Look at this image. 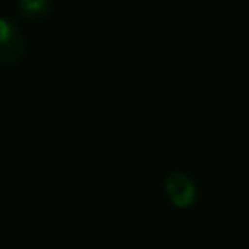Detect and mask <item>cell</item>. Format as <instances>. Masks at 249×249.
Returning a JSON list of instances; mask_svg holds the SVG:
<instances>
[{"label":"cell","instance_id":"6da1fadb","mask_svg":"<svg viewBox=\"0 0 249 249\" xmlns=\"http://www.w3.org/2000/svg\"><path fill=\"white\" fill-rule=\"evenodd\" d=\"M25 53V39L14 19L0 14V62L14 64Z\"/></svg>","mask_w":249,"mask_h":249},{"label":"cell","instance_id":"7a4b0ae2","mask_svg":"<svg viewBox=\"0 0 249 249\" xmlns=\"http://www.w3.org/2000/svg\"><path fill=\"white\" fill-rule=\"evenodd\" d=\"M163 187L177 206H189L196 198V185L185 171H169L163 179Z\"/></svg>","mask_w":249,"mask_h":249},{"label":"cell","instance_id":"3957f363","mask_svg":"<svg viewBox=\"0 0 249 249\" xmlns=\"http://www.w3.org/2000/svg\"><path fill=\"white\" fill-rule=\"evenodd\" d=\"M16 10L25 16H31V18H41L53 10V4L49 0H18Z\"/></svg>","mask_w":249,"mask_h":249}]
</instances>
